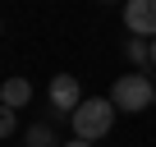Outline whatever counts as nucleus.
I'll return each instance as SVG.
<instances>
[{
  "label": "nucleus",
  "mask_w": 156,
  "mask_h": 147,
  "mask_svg": "<svg viewBox=\"0 0 156 147\" xmlns=\"http://www.w3.org/2000/svg\"><path fill=\"white\" fill-rule=\"evenodd\" d=\"M32 101V83L23 78V74H14V78H5L0 83V106H14V110H23Z\"/></svg>",
  "instance_id": "obj_5"
},
{
  "label": "nucleus",
  "mask_w": 156,
  "mask_h": 147,
  "mask_svg": "<svg viewBox=\"0 0 156 147\" xmlns=\"http://www.w3.org/2000/svg\"><path fill=\"white\" fill-rule=\"evenodd\" d=\"M110 101H115V110H124V115L147 110V106L156 101V83H151V74H119L115 88H110Z\"/></svg>",
  "instance_id": "obj_2"
},
{
  "label": "nucleus",
  "mask_w": 156,
  "mask_h": 147,
  "mask_svg": "<svg viewBox=\"0 0 156 147\" xmlns=\"http://www.w3.org/2000/svg\"><path fill=\"white\" fill-rule=\"evenodd\" d=\"M23 147H60V142H55L51 124H32V129L23 133Z\"/></svg>",
  "instance_id": "obj_7"
},
{
  "label": "nucleus",
  "mask_w": 156,
  "mask_h": 147,
  "mask_svg": "<svg viewBox=\"0 0 156 147\" xmlns=\"http://www.w3.org/2000/svg\"><path fill=\"white\" fill-rule=\"evenodd\" d=\"M151 83H156V78H151Z\"/></svg>",
  "instance_id": "obj_11"
},
{
  "label": "nucleus",
  "mask_w": 156,
  "mask_h": 147,
  "mask_svg": "<svg viewBox=\"0 0 156 147\" xmlns=\"http://www.w3.org/2000/svg\"><path fill=\"white\" fill-rule=\"evenodd\" d=\"M124 28L133 37H156V0H124Z\"/></svg>",
  "instance_id": "obj_4"
},
{
  "label": "nucleus",
  "mask_w": 156,
  "mask_h": 147,
  "mask_svg": "<svg viewBox=\"0 0 156 147\" xmlns=\"http://www.w3.org/2000/svg\"><path fill=\"white\" fill-rule=\"evenodd\" d=\"M46 97H51V106H55L60 115H73L78 106H83V88H78L73 74H55L51 88H46Z\"/></svg>",
  "instance_id": "obj_3"
},
{
  "label": "nucleus",
  "mask_w": 156,
  "mask_h": 147,
  "mask_svg": "<svg viewBox=\"0 0 156 147\" xmlns=\"http://www.w3.org/2000/svg\"><path fill=\"white\" fill-rule=\"evenodd\" d=\"M60 147H92V142H83V138H69V142H60Z\"/></svg>",
  "instance_id": "obj_9"
},
{
  "label": "nucleus",
  "mask_w": 156,
  "mask_h": 147,
  "mask_svg": "<svg viewBox=\"0 0 156 147\" xmlns=\"http://www.w3.org/2000/svg\"><path fill=\"white\" fill-rule=\"evenodd\" d=\"M19 129V115H14V106H0V138H9Z\"/></svg>",
  "instance_id": "obj_8"
},
{
  "label": "nucleus",
  "mask_w": 156,
  "mask_h": 147,
  "mask_svg": "<svg viewBox=\"0 0 156 147\" xmlns=\"http://www.w3.org/2000/svg\"><path fill=\"white\" fill-rule=\"evenodd\" d=\"M151 74H156V37H151Z\"/></svg>",
  "instance_id": "obj_10"
},
{
  "label": "nucleus",
  "mask_w": 156,
  "mask_h": 147,
  "mask_svg": "<svg viewBox=\"0 0 156 147\" xmlns=\"http://www.w3.org/2000/svg\"><path fill=\"white\" fill-rule=\"evenodd\" d=\"M124 55L133 60V69L151 64V37H129V41H124Z\"/></svg>",
  "instance_id": "obj_6"
},
{
  "label": "nucleus",
  "mask_w": 156,
  "mask_h": 147,
  "mask_svg": "<svg viewBox=\"0 0 156 147\" xmlns=\"http://www.w3.org/2000/svg\"><path fill=\"white\" fill-rule=\"evenodd\" d=\"M115 101L110 97H87L83 106H78L73 115H69V124H73V138H83V142H97V138H106L110 133V124H115Z\"/></svg>",
  "instance_id": "obj_1"
}]
</instances>
